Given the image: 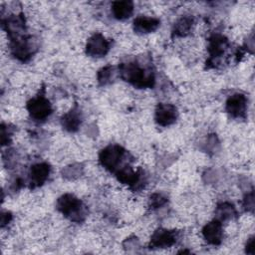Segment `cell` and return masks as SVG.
Returning a JSON list of instances; mask_svg holds the SVG:
<instances>
[{
    "instance_id": "obj_1",
    "label": "cell",
    "mask_w": 255,
    "mask_h": 255,
    "mask_svg": "<svg viewBox=\"0 0 255 255\" xmlns=\"http://www.w3.org/2000/svg\"><path fill=\"white\" fill-rule=\"evenodd\" d=\"M121 77L137 88H146L153 85V75L150 71L142 69L136 63H126L120 66Z\"/></svg>"
},
{
    "instance_id": "obj_2",
    "label": "cell",
    "mask_w": 255,
    "mask_h": 255,
    "mask_svg": "<svg viewBox=\"0 0 255 255\" xmlns=\"http://www.w3.org/2000/svg\"><path fill=\"white\" fill-rule=\"evenodd\" d=\"M57 208L65 216L73 221H82L86 216L85 206L82 201L73 194H64L57 200Z\"/></svg>"
},
{
    "instance_id": "obj_3",
    "label": "cell",
    "mask_w": 255,
    "mask_h": 255,
    "mask_svg": "<svg viewBox=\"0 0 255 255\" xmlns=\"http://www.w3.org/2000/svg\"><path fill=\"white\" fill-rule=\"evenodd\" d=\"M126 150L117 144L105 147L99 155L101 164L110 171H117L122 160L125 158Z\"/></svg>"
},
{
    "instance_id": "obj_4",
    "label": "cell",
    "mask_w": 255,
    "mask_h": 255,
    "mask_svg": "<svg viewBox=\"0 0 255 255\" xmlns=\"http://www.w3.org/2000/svg\"><path fill=\"white\" fill-rule=\"evenodd\" d=\"M27 110L35 121H44L52 113L51 105L44 96H37L30 100L27 104Z\"/></svg>"
},
{
    "instance_id": "obj_5",
    "label": "cell",
    "mask_w": 255,
    "mask_h": 255,
    "mask_svg": "<svg viewBox=\"0 0 255 255\" xmlns=\"http://www.w3.org/2000/svg\"><path fill=\"white\" fill-rule=\"evenodd\" d=\"M109 49L110 43L102 34H94L86 45V52L91 57H103Z\"/></svg>"
},
{
    "instance_id": "obj_6",
    "label": "cell",
    "mask_w": 255,
    "mask_h": 255,
    "mask_svg": "<svg viewBox=\"0 0 255 255\" xmlns=\"http://www.w3.org/2000/svg\"><path fill=\"white\" fill-rule=\"evenodd\" d=\"M177 118V110L170 104H159L155 109V122L162 127L169 126L175 122Z\"/></svg>"
},
{
    "instance_id": "obj_7",
    "label": "cell",
    "mask_w": 255,
    "mask_h": 255,
    "mask_svg": "<svg viewBox=\"0 0 255 255\" xmlns=\"http://www.w3.org/2000/svg\"><path fill=\"white\" fill-rule=\"evenodd\" d=\"M176 242V233L167 229L156 230L150 240V248H167Z\"/></svg>"
},
{
    "instance_id": "obj_8",
    "label": "cell",
    "mask_w": 255,
    "mask_h": 255,
    "mask_svg": "<svg viewBox=\"0 0 255 255\" xmlns=\"http://www.w3.org/2000/svg\"><path fill=\"white\" fill-rule=\"evenodd\" d=\"M247 108V99L243 94H234L226 102V111L234 118L245 116Z\"/></svg>"
},
{
    "instance_id": "obj_9",
    "label": "cell",
    "mask_w": 255,
    "mask_h": 255,
    "mask_svg": "<svg viewBox=\"0 0 255 255\" xmlns=\"http://www.w3.org/2000/svg\"><path fill=\"white\" fill-rule=\"evenodd\" d=\"M202 235L209 244H212V245L220 244L223 236L222 223L217 219L207 223L202 229Z\"/></svg>"
},
{
    "instance_id": "obj_10",
    "label": "cell",
    "mask_w": 255,
    "mask_h": 255,
    "mask_svg": "<svg viewBox=\"0 0 255 255\" xmlns=\"http://www.w3.org/2000/svg\"><path fill=\"white\" fill-rule=\"evenodd\" d=\"M11 50L13 55L20 61H27L32 55V45L24 37L12 40Z\"/></svg>"
},
{
    "instance_id": "obj_11",
    "label": "cell",
    "mask_w": 255,
    "mask_h": 255,
    "mask_svg": "<svg viewBox=\"0 0 255 255\" xmlns=\"http://www.w3.org/2000/svg\"><path fill=\"white\" fill-rule=\"evenodd\" d=\"M50 174V165L46 162H40L34 164L29 172L31 183L34 186L43 184Z\"/></svg>"
},
{
    "instance_id": "obj_12",
    "label": "cell",
    "mask_w": 255,
    "mask_h": 255,
    "mask_svg": "<svg viewBox=\"0 0 255 255\" xmlns=\"http://www.w3.org/2000/svg\"><path fill=\"white\" fill-rule=\"evenodd\" d=\"M159 26V20L146 17V16H138L133 21V29L136 33L145 34L155 31Z\"/></svg>"
},
{
    "instance_id": "obj_13",
    "label": "cell",
    "mask_w": 255,
    "mask_h": 255,
    "mask_svg": "<svg viewBox=\"0 0 255 255\" xmlns=\"http://www.w3.org/2000/svg\"><path fill=\"white\" fill-rule=\"evenodd\" d=\"M61 123L66 130L76 131L82 123V116L79 109L75 108L69 113L65 114L61 120Z\"/></svg>"
},
{
    "instance_id": "obj_14",
    "label": "cell",
    "mask_w": 255,
    "mask_h": 255,
    "mask_svg": "<svg viewBox=\"0 0 255 255\" xmlns=\"http://www.w3.org/2000/svg\"><path fill=\"white\" fill-rule=\"evenodd\" d=\"M112 11L117 19L125 20L132 14L133 4L131 1H116L112 5Z\"/></svg>"
},
{
    "instance_id": "obj_15",
    "label": "cell",
    "mask_w": 255,
    "mask_h": 255,
    "mask_svg": "<svg viewBox=\"0 0 255 255\" xmlns=\"http://www.w3.org/2000/svg\"><path fill=\"white\" fill-rule=\"evenodd\" d=\"M227 46V40L221 35H214L209 42L208 51L211 59L220 57Z\"/></svg>"
},
{
    "instance_id": "obj_16",
    "label": "cell",
    "mask_w": 255,
    "mask_h": 255,
    "mask_svg": "<svg viewBox=\"0 0 255 255\" xmlns=\"http://www.w3.org/2000/svg\"><path fill=\"white\" fill-rule=\"evenodd\" d=\"M193 23V19L189 16H184L181 17L174 25V29H173V33L175 34V36H185L189 33L191 26Z\"/></svg>"
},
{
    "instance_id": "obj_17",
    "label": "cell",
    "mask_w": 255,
    "mask_h": 255,
    "mask_svg": "<svg viewBox=\"0 0 255 255\" xmlns=\"http://www.w3.org/2000/svg\"><path fill=\"white\" fill-rule=\"evenodd\" d=\"M215 213H216V217H217L216 219L221 222V221L232 218L236 214V210L231 203L223 202L217 206Z\"/></svg>"
},
{
    "instance_id": "obj_18",
    "label": "cell",
    "mask_w": 255,
    "mask_h": 255,
    "mask_svg": "<svg viewBox=\"0 0 255 255\" xmlns=\"http://www.w3.org/2000/svg\"><path fill=\"white\" fill-rule=\"evenodd\" d=\"M113 77V67L112 66H107L103 68L101 71H99L98 74V80L100 84L106 85L111 81V78Z\"/></svg>"
},
{
    "instance_id": "obj_19",
    "label": "cell",
    "mask_w": 255,
    "mask_h": 255,
    "mask_svg": "<svg viewBox=\"0 0 255 255\" xmlns=\"http://www.w3.org/2000/svg\"><path fill=\"white\" fill-rule=\"evenodd\" d=\"M167 201V198L162 195L161 193H154L150 196L149 204L152 208H158L159 206L163 205Z\"/></svg>"
},
{
    "instance_id": "obj_20",
    "label": "cell",
    "mask_w": 255,
    "mask_h": 255,
    "mask_svg": "<svg viewBox=\"0 0 255 255\" xmlns=\"http://www.w3.org/2000/svg\"><path fill=\"white\" fill-rule=\"evenodd\" d=\"M244 206L247 210H253L254 207V194L253 191H251L244 199Z\"/></svg>"
},
{
    "instance_id": "obj_21",
    "label": "cell",
    "mask_w": 255,
    "mask_h": 255,
    "mask_svg": "<svg viewBox=\"0 0 255 255\" xmlns=\"http://www.w3.org/2000/svg\"><path fill=\"white\" fill-rule=\"evenodd\" d=\"M254 237L252 236V237H250L249 239H248V241H247V243H246V248H245V250H246V253H248V254H251V255H253L254 254Z\"/></svg>"
},
{
    "instance_id": "obj_22",
    "label": "cell",
    "mask_w": 255,
    "mask_h": 255,
    "mask_svg": "<svg viewBox=\"0 0 255 255\" xmlns=\"http://www.w3.org/2000/svg\"><path fill=\"white\" fill-rule=\"evenodd\" d=\"M11 214L9 213V212H6V213H3L2 214V226H4L5 224H7L9 221H10V219H11Z\"/></svg>"
}]
</instances>
